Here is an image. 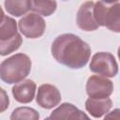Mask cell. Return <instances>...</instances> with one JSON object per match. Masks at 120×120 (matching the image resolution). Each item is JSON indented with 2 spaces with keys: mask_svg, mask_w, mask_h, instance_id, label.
Masks as SVG:
<instances>
[{
  "mask_svg": "<svg viewBox=\"0 0 120 120\" xmlns=\"http://www.w3.org/2000/svg\"><path fill=\"white\" fill-rule=\"evenodd\" d=\"M51 52L58 63L72 69H79L88 63L91 48L80 37L66 33L55 38L51 46Z\"/></svg>",
  "mask_w": 120,
  "mask_h": 120,
  "instance_id": "obj_1",
  "label": "cell"
},
{
  "mask_svg": "<svg viewBox=\"0 0 120 120\" xmlns=\"http://www.w3.org/2000/svg\"><path fill=\"white\" fill-rule=\"evenodd\" d=\"M31 67L32 62L27 54L15 53L0 64V79L8 84L17 83L29 75Z\"/></svg>",
  "mask_w": 120,
  "mask_h": 120,
  "instance_id": "obj_2",
  "label": "cell"
},
{
  "mask_svg": "<svg viewBox=\"0 0 120 120\" xmlns=\"http://www.w3.org/2000/svg\"><path fill=\"white\" fill-rule=\"evenodd\" d=\"M22 43V38L18 33L17 22L6 16L0 24V55L6 56L17 51Z\"/></svg>",
  "mask_w": 120,
  "mask_h": 120,
  "instance_id": "obj_3",
  "label": "cell"
},
{
  "mask_svg": "<svg viewBox=\"0 0 120 120\" xmlns=\"http://www.w3.org/2000/svg\"><path fill=\"white\" fill-rule=\"evenodd\" d=\"M102 1H98L94 4L93 13L97 23L99 26H106L109 30L119 33L120 32V4L115 3L112 6Z\"/></svg>",
  "mask_w": 120,
  "mask_h": 120,
  "instance_id": "obj_4",
  "label": "cell"
},
{
  "mask_svg": "<svg viewBox=\"0 0 120 120\" xmlns=\"http://www.w3.org/2000/svg\"><path fill=\"white\" fill-rule=\"evenodd\" d=\"M89 68L92 72L108 78H113L118 73V64L115 57L106 52H99L94 54Z\"/></svg>",
  "mask_w": 120,
  "mask_h": 120,
  "instance_id": "obj_5",
  "label": "cell"
},
{
  "mask_svg": "<svg viewBox=\"0 0 120 120\" xmlns=\"http://www.w3.org/2000/svg\"><path fill=\"white\" fill-rule=\"evenodd\" d=\"M20 32L27 38L35 39L40 38L46 29V22L41 15L32 12L25 14L18 22Z\"/></svg>",
  "mask_w": 120,
  "mask_h": 120,
  "instance_id": "obj_6",
  "label": "cell"
},
{
  "mask_svg": "<svg viewBox=\"0 0 120 120\" xmlns=\"http://www.w3.org/2000/svg\"><path fill=\"white\" fill-rule=\"evenodd\" d=\"M86 94L92 98H109L113 92V83L112 81L100 75H92L87 79L85 85Z\"/></svg>",
  "mask_w": 120,
  "mask_h": 120,
  "instance_id": "obj_7",
  "label": "cell"
},
{
  "mask_svg": "<svg viewBox=\"0 0 120 120\" xmlns=\"http://www.w3.org/2000/svg\"><path fill=\"white\" fill-rule=\"evenodd\" d=\"M61 98L60 91L56 86L50 83H44L38 89L36 101L41 108L50 110L57 106L60 103Z\"/></svg>",
  "mask_w": 120,
  "mask_h": 120,
  "instance_id": "obj_8",
  "label": "cell"
},
{
  "mask_svg": "<svg viewBox=\"0 0 120 120\" xmlns=\"http://www.w3.org/2000/svg\"><path fill=\"white\" fill-rule=\"evenodd\" d=\"M94 4L95 3L92 1L85 2L79 8V10L77 12V16H76L77 25L80 29L86 32L95 31L99 27V25L97 23L95 20L93 13Z\"/></svg>",
  "mask_w": 120,
  "mask_h": 120,
  "instance_id": "obj_9",
  "label": "cell"
},
{
  "mask_svg": "<svg viewBox=\"0 0 120 120\" xmlns=\"http://www.w3.org/2000/svg\"><path fill=\"white\" fill-rule=\"evenodd\" d=\"M36 89H37L36 82L32 80L27 79L15 83L11 91L13 98L16 101H18L19 103L27 104L34 99Z\"/></svg>",
  "mask_w": 120,
  "mask_h": 120,
  "instance_id": "obj_10",
  "label": "cell"
},
{
  "mask_svg": "<svg viewBox=\"0 0 120 120\" xmlns=\"http://www.w3.org/2000/svg\"><path fill=\"white\" fill-rule=\"evenodd\" d=\"M89 116L75 105L68 102L62 103L53 110L47 119H88Z\"/></svg>",
  "mask_w": 120,
  "mask_h": 120,
  "instance_id": "obj_11",
  "label": "cell"
},
{
  "mask_svg": "<svg viewBox=\"0 0 120 120\" xmlns=\"http://www.w3.org/2000/svg\"><path fill=\"white\" fill-rule=\"evenodd\" d=\"M112 107V101L110 98H89L85 101V110L94 118L104 116Z\"/></svg>",
  "mask_w": 120,
  "mask_h": 120,
  "instance_id": "obj_12",
  "label": "cell"
},
{
  "mask_svg": "<svg viewBox=\"0 0 120 120\" xmlns=\"http://www.w3.org/2000/svg\"><path fill=\"white\" fill-rule=\"evenodd\" d=\"M7 12L14 17H21L31 9V0H5Z\"/></svg>",
  "mask_w": 120,
  "mask_h": 120,
  "instance_id": "obj_13",
  "label": "cell"
},
{
  "mask_svg": "<svg viewBox=\"0 0 120 120\" xmlns=\"http://www.w3.org/2000/svg\"><path fill=\"white\" fill-rule=\"evenodd\" d=\"M55 0H31V9L42 16H51L56 10Z\"/></svg>",
  "mask_w": 120,
  "mask_h": 120,
  "instance_id": "obj_14",
  "label": "cell"
},
{
  "mask_svg": "<svg viewBox=\"0 0 120 120\" xmlns=\"http://www.w3.org/2000/svg\"><path fill=\"white\" fill-rule=\"evenodd\" d=\"M10 119L11 120H17V119L38 120L39 119V113L38 111L30 107H19L12 112L10 115Z\"/></svg>",
  "mask_w": 120,
  "mask_h": 120,
  "instance_id": "obj_15",
  "label": "cell"
},
{
  "mask_svg": "<svg viewBox=\"0 0 120 120\" xmlns=\"http://www.w3.org/2000/svg\"><path fill=\"white\" fill-rule=\"evenodd\" d=\"M9 106V98L7 92L0 87V112H4Z\"/></svg>",
  "mask_w": 120,
  "mask_h": 120,
  "instance_id": "obj_16",
  "label": "cell"
},
{
  "mask_svg": "<svg viewBox=\"0 0 120 120\" xmlns=\"http://www.w3.org/2000/svg\"><path fill=\"white\" fill-rule=\"evenodd\" d=\"M5 17H6V15H5V13H4V10H3V8H2L1 6H0V24H1V22L4 21Z\"/></svg>",
  "mask_w": 120,
  "mask_h": 120,
  "instance_id": "obj_17",
  "label": "cell"
},
{
  "mask_svg": "<svg viewBox=\"0 0 120 120\" xmlns=\"http://www.w3.org/2000/svg\"><path fill=\"white\" fill-rule=\"evenodd\" d=\"M103 3H105V4H115V3H118L119 2V0H101Z\"/></svg>",
  "mask_w": 120,
  "mask_h": 120,
  "instance_id": "obj_18",
  "label": "cell"
}]
</instances>
